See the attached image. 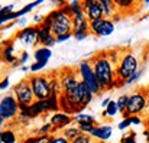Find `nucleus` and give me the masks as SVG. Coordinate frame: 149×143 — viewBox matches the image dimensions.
Instances as JSON below:
<instances>
[{"instance_id":"1","label":"nucleus","mask_w":149,"mask_h":143,"mask_svg":"<svg viewBox=\"0 0 149 143\" xmlns=\"http://www.w3.org/2000/svg\"><path fill=\"white\" fill-rule=\"evenodd\" d=\"M91 67L94 69V74L100 83L101 90H109L113 88L114 80H116V71L113 69V65L110 59L106 55H96L91 59Z\"/></svg>"},{"instance_id":"2","label":"nucleus","mask_w":149,"mask_h":143,"mask_svg":"<svg viewBox=\"0 0 149 143\" xmlns=\"http://www.w3.org/2000/svg\"><path fill=\"white\" fill-rule=\"evenodd\" d=\"M51 19V32L55 35V38L67 33H72V17L67 15L62 9H56L48 15Z\"/></svg>"},{"instance_id":"3","label":"nucleus","mask_w":149,"mask_h":143,"mask_svg":"<svg viewBox=\"0 0 149 143\" xmlns=\"http://www.w3.org/2000/svg\"><path fill=\"white\" fill-rule=\"evenodd\" d=\"M136 71H139V61L133 53H125L116 68V78L120 83L127 81Z\"/></svg>"},{"instance_id":"4","label":"nucleus","mask_w":149,"mask_h":143,"mask_svg":"<svg viewBox=\"0 0 149 143\" xmlns=\"http://www.w3.org/2000/svg\"><path fill=\"white\" fill-rule=\"evenodd\" d=\"M78 74H80V77H81V81L86 84V87L91 91V94H99L100 91H103L101 90V87H100V83L99 80H97V77H96V74H94V69H93V67H91V62H88V61H81L80 64H78Z\"/></svg>"},{"instance_id":"5","label":"nucleus","mask_w":149,"mask_h":143,"mask_svg":"<svg viewBox=\"0 0 149 143\" xmlns=\"http://www.w3.org/2000/svg\"><path fill=\"white\" fill-rule=\"evenodd\" d=\"M146 107H148L146 94L143 91H135L129 95L127 108H126V113L123 114V119H126L129 116H139L145 111Z\"/></svg>"},{"instance_id":"6","label":"nucleus","mask_w":149,"mask_h":143,"mask_svg":"<svg viewBox=\"0 0 149 143\" xmlns=\"http://www.w3.org/2000/svg\"><path fill=\"white\" fill-rule=\"evenodd\" d=\"M29 84H31V87H32L35 100H47V98L51 97L49 77L41 75V74H35V75L31 77Z\"/></svg>"},{"instance_id":"7","label":"nucleus","mask_w":149,"mask_h":143,"mask_svg":"<svg viewBox=\"0 0 149 143\" xmlns=\"http://www.w3.org/2000/svg\"><path fill=\"white\" fill-rule=\"evenodd\" d=\"M13 93H15V98L17 100L19 104L31 106L35 101V95H33V91H32V87H31L29 81L17 83L13 88Z\"/></svg>"},{"instance_id":"8","label":"nucleus","mask_w":149,"mask_h":143,"mask_svg":"<svg viewBox=\"0 0 149 143\" xmlns=\"http://www.w3.org/2000/svg\"><path fill=\"white\" fill-rule=\"evenodd\" d=\"M88 31L91 33H94L96 36H109L114 32V23L110 19H97V20H91L88 23Z\"/></svg>"},{"instance_id":"9","label":"nucleus","mask_w":149,"mask_h":143,"mask_svg":"<svg viewBox=\"0 0 149 143\" xmlns=\"http://www.w3.org/2000/svg\"><path fill=\"white\" fill-rule=\"evenodd\" d=\"M19 110V103L15 98V95H4L0 100V114L3 120H10L16 116Z\"/></svg>"},{"instance_id":"10","label":"nucleus","mask_w":149,"mask_h":143,"mask_svg":"<svg viewBox=\"0 0 149 143\" xmlns=\"http://www.w3.org/2000/svg\"><path fill=\"white\" fill-rule=\"evenodd\" d=\"M83 10H84L87 19H90V22L104 17V12H103L100 0H86L83 3Z\"/></svg>"},{"instance_id":"11","label":"nucleus","mask_w":149,"mask_h":143,"mask_svg":"<svg viewBox=\"0 0 149 143\" xmlns=\"http://www.w3.org/2000/svg\"><path fill=\"white\" fill-rule=\"evenodd\" d=\"M59 83H61V87H62V93L64 94H70L77 85H78V78H77V74L72 72V71H64L59 77Z\"/></svg>"},{"instance_id":"12","label":"nucleus","mask_w":149,"mask_h":143,"mask_svg":"<svg viewBox=\"0 0 149 143\" xmlns=\"http://www.w3.org/2000/svg\"><path fill=\"white\" fill-rule=\"evenodd\" d=\"M17 38L26 45H35L39 42V29L38 28H23L19 32Z\"/></svg>"},{"instance_id":"13","label":"nucleus","mask_w":149,"mask_h":143,"mask_svg":"<svg viewBox=\"0 0 149 143\" xmlns=\"http://www.w3.org/2000/svg\"><path fill=\"white\" fill-rule=\"evenodd\" d=\"M72 121V119L70 117V114H65L64 111H59V113H54L49 119V123L52 124V127L56 129H62L65 127L67 124H70Z\"/></svg>"},{"instance_id":"14","label":"nucleus","mask_w":149,"mask_h":143,"mask_svg":"<svg viewBox=\"0 0 149 143\" xmlns=\"http://www.w3.org/2000/svg\"><path fill=\"white\" fill-rule=\"evenodd\" d=\"M47 111H49V108H48V101H47V100H35V101L29 106V116H31V119H35V117H38L39 114L47 113Z\"/></svg>"},{"instance_id":"15","label":"nucleus","mask_w":149,"mask_h":143,"mask_svg":"<svg viewBox=\"0 0 149 143\" xmlns=\"http://www.w3.org/2000/svg\"><path fill=\"white\" fill-rule=\"evenodd\" d=\"M88 19L86 13H80L72 17V31L74 32H88Z\"/></svg>"},{"instance_id":"16","label":"nucleus","mask_w":149,"mask_h":143,"mask_svg":"<svg viewBox=\"0 0 149 143\" xmlns=\"http://www.w3.org/2000/svg\"><path fill=\"white\" fill-rule=\"evenodd\" d=\"M111 133H113V129L111 126L109 124H100V126H96L94 132L91 133V137H96L101 142H106L107 139L111 137Z\"/></svg>"},{"instance_id":"17","label":"nucleus","mask_w":149,"mask_h":143,"mask_svg":"<svg viewBox=\"0 0 149 143\" xmlns=\"http://www.w3.org/2000/svg\"><path fill=\"white\" fill-rule=\"evenodd\" d=\"M39 42L45 48H48V47H52V45L56 42V38H55V35L51 32V29L42 26V28H39Z\"/></svg>"},{"instance_id":"18","label":"nucleus","mask_w":149,"mask_h":143,"mask_svg":"<svg viewBox=\"0 0 149 143\" xmlns=\"http://www.w3.org/2000/svg\"><path fill=\"white\" fill-rule=\"evenodd\" d=\"M35 62H48L51 56H52V51L49 48H39L35 51Z\"/></svg>"},{"instance_id":"19","label":"nucleus","mask_w":149,"mask_h":143,"mask_svg":"<svg viewBox=\"0 0 149 143\" xmlns=\"http://www.w3.org/2000/svg\"><path fill=\"white\" fill-rule=\"evenodd\" d=\"M13 51H15L13 45H7L1 52V59L7 64H16V58L13 56Z\"/></svg>"},{"instance_id":"20","label":"nucleus","mask_w":149,"mask_h":143,"mask_svg":"<svg viewBox=\"0 0 149 143\" xmlns=\"http://www.w3.org/2000/svg\"><path fill=\"white\" fill-rule=\"evenodd\" d=\"M80 135H81V130H80L78 127H68V129H64V132H62V136H64L68 142L75 140Z\"/></svg>"},{"instance_id":"21","label":"nucleus","mask_w":149,"mask_h":143,"mask_svg":"<svg viewBox=\"0 0 149 143\" xmlns=\"http://www.w3.org/2000/svg\"><path fill=\"white\" fill-rule=\"evenodd\" d=\"M100 1H101V7H103V12H104V17L109 19L113 15V7L116 4L113 1H110V0H100Z\"/></svg>"},{"instance_id":"22","label":"nucleus","mask_w":149,"mask_h":143,"mask_svg":"<svg viewBox=\"0 0 149 143\" xmlns=\"http://www.w3.org/2000/svg\"><path fill=\"white\" fill-rule=\"evenodd\" d=\"M117 111H119V107H117V103L116 101H110L109 103V106L104 108V116H109V117H114L116 114H117Z\"/></svg>"},{"instance_id":"23","label":"nucleus","mask_w":149,"mask_h":143,"mask_svg":"<svg viewBox=\"0 0 149 143\" xmlns=\"http://www.w3.org/2000/svg\"><path fill=\"white\" fill-rule=\"evenodd\" d=\"M0 139L3 143H16V136L12 130H4L0 132Z\"/></svg>"},{"instance_id":"24","label":"nucleus","mask_w":149,"mask_h":143,"mask_svg":"<svg viewBox=\"0 0 149 143\" xmlns=\"http://www.w3.org/2000/svg\"><path fill=\"white\" fill-rule=\"evenodd\" d=\"M127 101H129V95L126 94H122L119 98H117V107H119V111L122 113V114H125L126 113V108H127Z\"/></svg>"},{"instance_id":"25","label":"nucleus","mask_w":149,"mask_h":143,"mask_svg":"<svg viewBox=\"0 0 149 143\" xmlns=\"http://www.w3.org/2000/svg\"><path fill=\"white\" fill-rule=\"evenodd\" d=\"M74 121H77V123H96V120H94L93 116H90V114H84V113H78V114H75Z\"/></svg>"},{"instance_id":"26","label":"nucleus","mask_w":149,"mask_h":143,"mask_svg":"<svg viewBox=\"0 0 149 143\" xmlns=\"http://www.w3.org/2000/svg\"><path fill=\"white\" fill-rule=\"evenodd\" d=\"M96 123H78V129L81 130V133H86V135H91L96 129Z\"/></svg>"},{"instance_id":"27","label":"nucleus","mask_w":149,"mask_h":143,"mask_svg":"<svg viewBox=\"0 0 149 143\" xmlns=\"http://www.w3.org/2000/svg\"><path fill=\"white\" fill-rule=\"evenodd\" d=\"M71 143H93V137L91 135H86V133H81L75 140H72Z\"/></svg>"},{"instance_id":"28","label":"nucleus","mask_w":149,"mask_h":143,"mask_svg":"<svg viewBox=\"0 0 149 143\" xmlns=\"http://www.w3.org/2000/svg\"><path fill=\"white\" fill-rule=\"evenodd\" d=\"M120 143H138V140H136V133L135 132H130V133L125 135L122 137Z\"/></svg>"},{"instance_id":"29","label":"nucleus","mask_w":149,"mask_h":143,"mask_svg":"<svg viewBox=\"0 0 149 143\" xmlns=\"http://www.w3.org/2000/svg\"><path fill=\"white\" fill-rule=\"evenodd\" d=\"M51 130H52V124H51V123H45V124L38 130V133H39V136H47V135H49Z\"/></svg>"},{"instance_id":"30","label":"nucleus","mask_w":149,"mask_h":143,"mask_svg":"<svg viewBox=\"0 0 149 143\" xmlns=\"http://www.w3.org/2000/svg\"><path fill=\"white\" fill-rule=\"evenodd\" d=\"M48 62H33L29 68V71H32V72H38V71H41V69H44V67L47 65Z\"/></svg>"},{"instance_id":"31","label":"nucleus","mask_w":149,"mask_h":143,"mask_svg":"<svg viewBox=\"0 0 149 143\" xmlns=\"http://www.w3.org/2000/svg\"><path fill=\"white\" fill-rule=\"evenodd\" d=\"M51 143H71V142H68L62 135H58V136H51Z\"/></svg>"},{"instance_id":"32","label":"nucleus","mask_w":149,"mask_h":143,"mask_svg":"<svg viewBox=\"0 0 149 143\" xmlns=\"http://www.w3.org/2000/svg\"><path fill=\"white\" fill-rule=\"evenodd\" d=\"M114 4L120 7H129V6H133V1L132 0H116Z\"/></svg>"},{"instance_id":"33","label":"nucleus","mask_w":149,"mask_h":143,"mask_svg":"<svg viewBox=\"0 0 149 143\" xmlns=\"http://www.w3.org/2000/svg\"><path fill=\"white\" fill-rule=\"evenodd\" d=\"M141 75H142V71L139 69V71H136V72H135V74H133V75L127 80V81H126V84H133V83H136V81L141 78Z\"/></svg>"},{"instance_id":"34","label":"nucleus","mask_w":149,"mask_h":143,"mask_svg":"<svg viewBox=\"0 0 149 143\" xmlns=\"http://www.w3.org/2000/svg\"><path fill=\"white\" fill-rule=\"evenodd\" d=\"M127 119H129V121H130L132 126H139V124H142V119H141L139 116H129Z\"/></svg>"},{"instance_id":"35","label":"nucleus","mask_w":149,"mask_h":143,"mask_svg":"<svg viewBox=\"0 0 149 143\" xmlns=\"http://www.w3.org/2000/svg\"><path fill=\"white\" fill-rule=\"evenodd\" d=\"M130 126H132V124H130L129 119L126 117V119H123V120L119 123V126H117V127H119V130H126V129H129Z\"/></svg>"},{"instance_id":"36","label":"nucleus","mask_w":149,"mask_h":143,"mask_svg":"<svg viewBox=\"0 0 149 143\" xmlns=\"http://www.w3.org/2000/svg\"><path fill=\"white\" fill-rule=\"evenodd\" d=\"M72 35H74V38L77 41H83V39H86L88 36V32H74Z\"/></svg>"},{"instance_id":"37","label":"nucleus","mask_w":149,"mask_h":143,"mask_svg":"<svg viewBox=\"0 0 149 143\" xmlns=\"http://www.w3.org/2000/svg\"><path fill=\"white\" fill-rule=\"evenodd\" d=\"M36 143H51V136L47 135V136H38V142Z\"/></svg>"},{"instance_id":"38","label":"nucleus","mask_w":149,"mask_h":143,"mask_svg":"<svg viewBox=\"0 0 149 143\" xmlns=\"http://www.w3.org/2000/svg\"><path fill=\"white\" fill-rule=\"evenodd\" d=\"M71 36H74L72 33H67V35H61V36H58L56 38V42H64V41H68Z\"/></svg>"},{"instance_id":"39","label":"nucleus","mask_w":149,"mask_h":143,"mask_svg":"<svg viewBox=\"0 0 149 143\" xmlns=\"http://www.w3.org/2000/svg\"><path fill=\"white\" fill-rule=\"evenodd\" d=\"M9 87V78H4L1 83H0V90H6Z\"/></svg>"},{"instance_id":"40","label":"nucleus","mask_w":149,"mask_h":143,"mask_svg":"<svg viewBox=\"0 0 149 143\" xmlns=\"http://www.w3.org/2000/svg\"><path fill=\"white\" fill-rule=\"evenodd\" d=\"M28 58H29V53H28V52H23L22 56H20V64H25V62L28 61Z\"/></svg>"},{"instance_id":"41","label":"nucleus","mask_w":149,"mask_h":143,"mask_svg":"<svg viewBox=\"0 0 149 143\" xmlns=\"http://www.w3.org/2000/svg\"><path fill=\"white\" fill-rule=\"evenodd\" d=\"M38 142V137H29V139H26L25 143H36Z\"/></svg>"},{"instance_id":"42","label":"nucleus","mask_w":149,"mask_h":143,"mask_svg":"<svg viewBox=\"0 0 149 143\" xmlns=\"http://www.w3.org/2000/svg\"><path fill=\"white\" fill-rule=\"evenodd\" d=\"M110 101H111L110 98H104V100H103V103H101V106H103V107L106 108V107L109 106V103H110Z\"/></svg>"},{"instance_id":"43","label":"nucleus","mask_w":149,"mask_h":143,"mask_svg":"<svg viewBox=\"0 0 149 143\" xmlns=\"http://www.w3.org/2000/svg\"><path fill=\"white\" fill-rule=\"evenodd\" d=\"M28 69H31V68H29V67H25V65H22V68H20V71H25V72H26Z\"/></svg>"},{"instance_id":"44","label":"nucleus","mask_w":149,"mask_h":143,"mask_svg":"<svg viewBox=\"0 0 149 143\" xmlns=\"http://www.w3.org/2000/svg\"><path fill=\"white\" fill-rule=\"evenodd\" d=\"M25 23H26V20H25V19H22V20L19 22V26H25Z\"/></svg>"},{"instance_id":"45","label":"nucleus","mask_w":149,"mask_h":143,"mask_svg":"<svg viewBox=\"0 0 149 143\" xmlns=\"http://www.w3.org/2000/svg\"><path fill=\"white\" fill-rule=\"evenodd\" d=\"M33 20H35V22H39V20H41V16H35Z\"/></svg>"},{"instance_id":"46","label":"nucleus","mask_w":149,"mask_h":143,"mask_svg":"<svg viewBox=\"0 0 149 143\" xmlns=\"http://www.w3.org/2000/svg\"><path fill=\"white\" fill-rule=\"evenodd\" d=\"M146 103H148V107H149V91L146 93Z\"/></svg>"},{"instance_id":"47","label":"nucleus","mask_w":149,"mask_h":143,"mask_svg":"<svg viewBox=\"0 0 149 143\" xmlns=\"http://www.w3.org/2000/svg\"><path fill=\"white\" fill-rule=\"evenodd\" d=\"M1 124H3V117H1V114H0V127H1Z\"/></svg>"},{"instance_id":"48","label":"nucleus","mask_w":149,"mask_h":143,"mask_svg":"<svg viewBox=\"0 0 149 143\" xmlns=\"http://www.w3.org/2000/svg\"><path fill=\"white\" fill-rule=\"evenodd\" d=\"M146 142L149 143V133H148V136H146Z\"/></svg>"},{"instance_id":"49","label":"nucleus","mask_w":149,"mask_h":143,"mask_svg":"<svg viewBox=\"0 0 149 143\" xmlns=\"http://www.w3.org/2000/svg\"><path fill=\"white\" fill-rule=\"evenodd\" d=\"M146 124H148V130H149V117H148V121H146Z\"/></svg>"},{"instance_id":"50","label":"nucleus","mask_w":149,"mask_h":143,"mask_svg":"<svg viewBox=\"0 0 149 143\" xmlns=\"http://www.w3.org/2000/svg\"><path fill=\"white\" fill-rule=\"evenodd\" d=\"M96 143H106V142H101V140H97V142Z\"/></svg>"},{"instance_id":"51","label":"nucleus","mask_w":149,"mask_h":143,"mask_svg":"<svg viewBox=\"0 0 149 143\" xmlns=\"http://www.w3.org/2000/svg\"><path fill=\"white\" fill-rule=\"evenodd\" d=\"M1 61H3V59H1V56H0V67H1Z\"/></svg>"},{"instance_id":"52","label":"nucleus","mask_w":149,"mask_h":143,"mask_svg":"<svg viewBox=\"0 0 149 143\" xmlns=\"http://www.w3.org/2000/svg\"><path fill=\"white\" fill-rule=\"evenodd\" d=\"M1 9H3V7H1V6H0V12H1Z\"/></svg>"},{"instance_id":"53","label":"nucleus","mask_w":149,"mask_h":143,"mask_svg":"<svg viewBox=\"0 0 149 143\" xmlns=\"http://www.w3.org/2000/svg\"><path fill=\"white\" fill-rule=\"evenodd\" d=\"M0 143H3V142H1V139H0Z\"/></svg>"}]
</instances>
